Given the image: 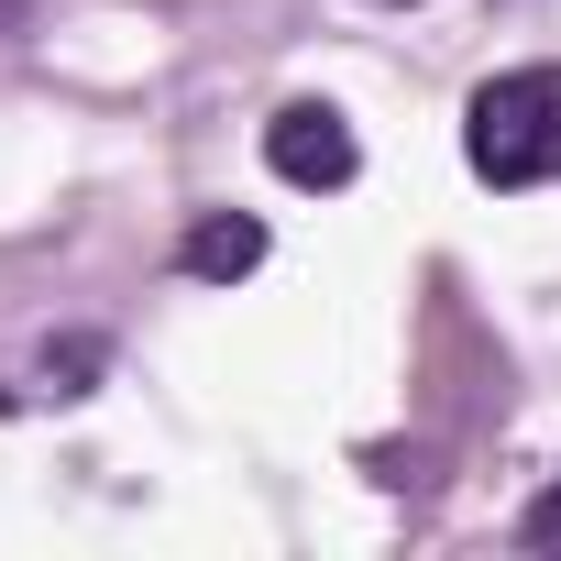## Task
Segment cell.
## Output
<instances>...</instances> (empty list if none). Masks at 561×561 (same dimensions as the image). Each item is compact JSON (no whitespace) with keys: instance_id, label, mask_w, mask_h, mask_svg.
Instances as JSON below:
<instances>
[{"instance_id":"1","label":"cell","mask_w":561,"mask_h":561,"mask_svg":"<svg viewBox=\"0 0 561 561\" xmlns=\"http://www.w3.org/2000/svg\"><path fill=\"white\" fill-rule=\"evenodd\" d=\"M462 165L484 187H561V56L506 67L462 100Z\"/></svg>"},{"instance_id":"2","label":"cell","mask_w":561,"mask_h":561,"mask_svg":"<svg viewBox=\"0 0 561 561\" xmlns=\"http://www.w3.org/2000/svg\"><path fill=\"white\" fill-rule=\"evenodd\" d=\"M264 165L275 176H287V187H353V165H364V144H353V122L331 111V100H287V111H275L264 122Z\"/></svg>"},{"instance_id":"3","label":"cell","mask_w":561,"mask_h":561,"mask_svg":"<svg viewBox=\"0 0 561 561\" xmlns=\"http://www.w3.org/2000/svg\"><path fill=\"white\" fill-rule=\"evenodd\" d=\"M100 375H111V342L100 331H67V342H34L12 375H0V408H78Z\"/></svg>"},{"instance_id":"4","label":"cell","mask_w":561,"mask_h":561,"mask_svg":"<svg viewBox=\"0 0 561 561\" xmlns=\"http://www.w3.org/2000/svg\"><path fill=\"white\" fill-rule=\"evenodd\" d=\"M176 264L198 275V287H231V275L264 264V220H253V209H198L187 242H176Z\"/></svg>"},{"instance_id":"5","label":"cell","mask_w":561,"mask_h":561,"mask_svg":"<svg viewBox=\"0 0 561 561\" xmlns=\"http://www.w3.org/2000/svg\"><path fill=\"white\" fill-rule=\"evenodd\" d=\"M528 539H561V484H550V495L528 506Z\"/></svg>"},{"instance_id":"6","label":"cell","mask_w":561,"mask_h":561,"mask_svg":"<svg viewBox=\"0 0 561 561\" xmlns=\"http://www.w3.org/2000/svg\"><path fill=\"white\" fill-rule=\"evenodd\" d=\"M0 34H23V0H0Z\"/></svg>"}]
</instances>
